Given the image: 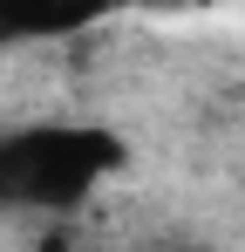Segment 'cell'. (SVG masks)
<instances>
[{
  "label": "cell",
  "mask_w": 245,
  "mask_h": 252,
  "mask_svg": "<svg viewBox=\"0 0 245 252\" xmlns=\"http://www.w3.org/2000/svg\"><path fill=\"white\" fill-rule=\"evenodd\" d=\"M122 170V143L95 123H28L0 136V211H75Z\"/></svg>",
  "instance_id": "cell-1"
},
{
  "label": "cell",
  "mask_w": 245,
  "mask_h": 252,
  "mask_svg": "<svg viewBox=\"0 0 245 252\" xmlns=\"http://www.w3.org/2000/svg\"><path fill=\"white\" fill-rule=\"evenodd\" d=\"M116 0H0V41H41V34H75L102 21Z\"/></svg>",
  "instance_id": "cell-2"
},
{
  "label": "cell",
  "mask_w": 245,
  "mask_h": 252,
  "mask_svg": "<svg viewBox=\"0 0 245 252\" xmlns=\"http://www.w3.org/2000/svg\"><path fill=\"white\" fill-rule=\"evenodd\" d=\"M136 7H198V0H136Z\"/></svg>",
  "instance_id": "cell-3"
}]
</instances>
